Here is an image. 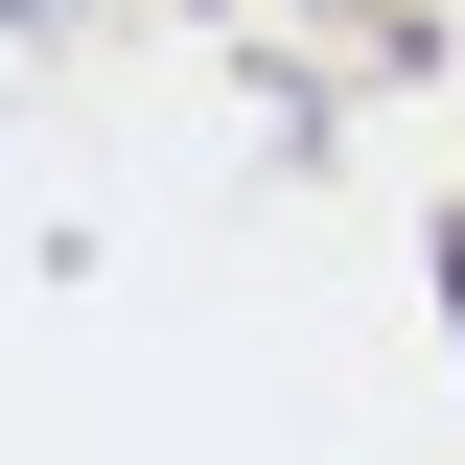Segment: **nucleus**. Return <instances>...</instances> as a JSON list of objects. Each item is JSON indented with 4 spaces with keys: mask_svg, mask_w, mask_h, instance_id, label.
<instances>
[{
    "mask_svg": "<svg viewBox=\"0 0 465 465\" xmlns=\"http://www.w3.org/2000/svg\"><path fill=\"white\" fill-rule=\"evenodd\" d=\"M442 302H465V232H442Z\"/></svg>",
    "mask_w": 465,
    "mask_h": 465,
    "instance_id": "nucleus-1",
    "label": "nucleus"
}]
</instances>
